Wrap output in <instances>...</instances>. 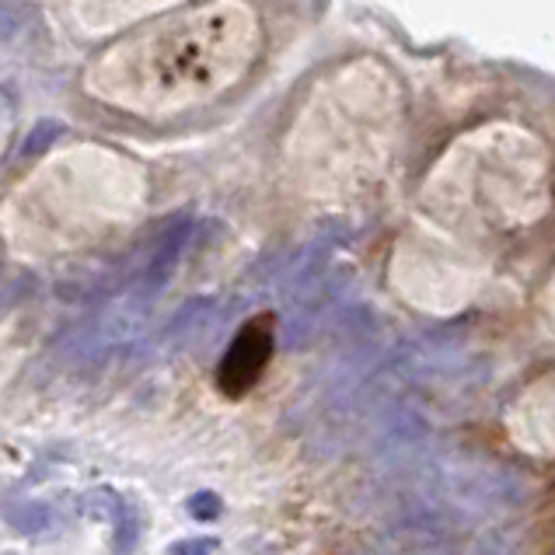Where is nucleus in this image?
<instances>
[{
	"instance_id": "1",
	"label": "nucleus",
	"mask_w": 555,
	"mask_h": 555,
	"mask_svg": "<svg viewBox=\"0 0 555 555\" xmlns=\"http://www.w3.org/2000/svg\"><path fill=\"white\" fill-rule=\"evenodd\" d=\"M423 496L454 520H489L528 506L531 482L525 472L489 457H443L423 472Z\"/></svg>"
},
{
	"instance_id": "2",
	"label": "nucleus",
	"mask_w": 555,
	"mask_h": 555,
	"mask_svg": "<svg viewBox=\"0 0 555 555\" xmlns=\"http://www.w3.org/2000/svg\"><path fill=\"white\" fill-rule=\"evenodd\" d=\"M151 305H144L133 294H122L108 308H102L94 319H88L81 328H74L67 339H60L63 363L85 367V363H102L122 346H130L147 325Z\"/></svg>"
},
{
	"instance_id": "3",
	"label": "nucleus",
	"mask_w": 555,
	"mask_h": 555,
	"mask_svg": "<svg viewBox=\"0 0 555 555\" xmlns=\"http://www.w3.org/2000/svg\"><path fill=\"white\" fill-rule=\"evenodd\" d=\"M395 367L416 385H454V380H468V371L479 367V357L468 350L457 328H434L412 339L395 360Z\"/></svg>"
},
{
	"instance_id": "4",
	"label": "nucleus",
	"mask_w": 555,
	"mask_h": 555,
	"mask_svg": "<svg viewBox=\"0 0 555 555\" xmlns=\"http://www.w3.org/2000/svg\"><path fill=\"white\" fill-rule=\"evenodd\" d=\"M269 357H273V319H256L248 322L237 336L231 339L224 360L217 367V385L231 399L242 395L262 377Z\"/></svg>"
},
{
	"instance_id": "5",
	"label": "nucleus",
	"mask_w": 555,
	"mask_h": 555,
	"mask_svg": "<svg viewBox=\"0 0 555 555\" xmlns=\"http://www.w3.org/2000/svg\"><path fill=\"white\" fill-rule=\"evenodd\" d=\"M193 228H196L193 217L179 214V217H171L162 231H157V237L147 248L144 269H140L137 280H133V287H130L133 297H140L144 305H154L157 294H162L171 283V276H176V266L182 259L189 237H193Z\"/></svg>"
},
{
	"instance_id": "6",
	"label": "nucleus",
	"mask_w": 555,
	"mask_h": 555,
	"mask_svg": "<svg viewBox=\"0 0 555 555\" xmlns=\"http://www.w3.org/2000/svg\"><path fill=\"white\" fill-rule=\"evenodd\" d=\"M224 319V305L217 297H196L185 300V305L171 314V322L162 328V339H157V350L162 353H185L199 346L206 336H214V328Z\"/></svg>"
},
{
	"instance_id": "7",
	"label": "nucleus",
	"mask_w": 555,
	"mask_h": 555,
	"mask_svg": "<svg viewBox=\"0 0 555 555\" xmlns=\"http://www.w3.org/2000/svg\"><path fill=\"white\" fill-rule=\"evenodd\" d=\"M0 517H4L8 525L18 534H25V538L46 534L56 525V514H53L50 503H42V500H18V496H11V500L0 503Z\"/></svg>"
},
{
	"instance_id": "8",
	"label": "nucleus",
	"mask_w": 555,
	"mask_h": 555,
	"mask_svg": "<svg viewBox=\"0 0 555 555\" xmlns=\"http://www.w3.org/2000/svg\"><path fill=\"white\" fill-rule=\"evenodd\" d=\"M63 133H67V126H63V122H56V119H39L28 130V137L22 140L18 157H22V162H31V157H39V154L50 151Z\"/></svg>"
},
{
	"instance_id": "9",
	"label": "nucleus",
	"mask_w": 555,
	"mask_h": 555,
	"mask_svg": "<svg viewBox=\"0 0 555 555\" xmlns=\"http://www.w3.org/2000/svg\"><path fill=\"white\" fill-rule=\"evenodd\" d=\"M140 528H144V517H140L137 511V503L133 500H126L122 503V511L116 517V552L119 555H130L140 542Z\"/></svg>"
},
{
	"instance_id": "10",
	"label": "nucleus",
	"mask_w": 555,
	"mask_h": 555,
	"mask_svg": "<svg viewBox=\"0 0 555 555\" xmlns=\"http://www.w3.org/2000/svg\"><path fill=\"white\" fill-rule=\"evenodd\" d=\"M122 503H126V496H119L116 489L99 486V489H91V493L85 496V514L91 520H113V525H116Z\"/></svg>"
},
{
	"instance_id": "11",
	"label": "nucleus",
	"mask_w": 555,
	"mask_h": 555,
	"mask_svg": "<svg viewBox=\"0 0 555 555\" xmlns=\"http://www.w3.org/2000/svg\"><path fill=\"white\" fill-rule=\"evenodd\" d=\"M468 555H520V545L506 534H482L479 542L468 548Z\"/></svg>"
},
{
	"instance_id": "12",
	"label": "nucleus",
	"mask_w": 555,
	"mask_h": 555,
	"mask_svg": "<svg viewBox=\"0 0 555 555\" xmlns=\"http://www.w3.org/2000/svg\"><path fill=\"white\" fill-rule=\"evenodd\" d=\"M220 511H224V503H220L217 493H196L189 500V514L196 520H214V517H220Z\"/></svg>"
},
{
	"instance_id": "13",
	"label": "nucleus",
	"mask_w": 555,
	"mask_h": 555,
	"mask_svg": "<svg viewBox=\"0 0 555 555\" xmlns=\"http://www.w3.org/2000/svg\"><path fill=\"white\" fill-rule=\"evenodd\" d=\"M217 538H182L168 548V555H214Z\"/></svg>"
}]
</instances>
